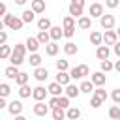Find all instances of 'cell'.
<instances>
[{
	"label": "cell",
	"instance_id": "obj_1",
	"mask_svg": "<svg viewBox=\"0 0 120 120\" xmlns=\"http://www.w3.org/2000/svg\"><path fill=\"white\" fill-rule=\"evenodd\" d=\"M4 22H6V26L11 28V30H21L22 24H24V21H22L21 17H15L13 13H6V15H4Z\"/></svg>",
	"mask_w": 120,
	"mask_h": 120
},
{
	"label": "cell",
	"instance_id": "obj_2",
	"mask_svg": "<svg viewBox=\"0 0 120 120\" xmlns=\"http://www.w3.org/2000/svg\"><path fill=\"white\" fill-rule=\"evenodd\" d=\"M99 24H101L103 30H109V28H114L116 19H114V15H111V13H103V15L99 17Z\"/></svg>",
	"mask_w": 120,
	"mask_h": 120
},
{
	"label": "cell",
	"instance_id": "obj_3",
	"mask_svg": "<svg viewBox=\"0 0 120 120\" xmlns=\"http://www.w3.org/2000/svg\"><path fill=\"white\" fill-rule=\"evenodd\" d=\"M22 103L19 101V99H13V101H9L8 103V112L11 114V116H21L22 114Z\"/></svg>",
	"mask_w": 120,
	"mask_h": 120
},
{
	"label": "cell",
	"instance_id": "obj_4",
	"mask_svg": "<svg viewBox=\"0 0 120 120\" xmlns=\"http://www.w3.org/2000/svg\"><path fill=\"white\" fill-rule=\"evenodd\" d=\"M47 94H49V90H47L45 86H41V84H38L36 88H32V98H34L36 101H43V99L47 98Z\"/></svg>",
	"mask_w": 120,
	"mask_h": 120
},
{
	"label": "cell",
	"instance_id": "obj_5",
	"mask_svg": "<svg viewBox=\"0 0 120 120\" xmlns=\"http://www.w3.org/2000/svg\"><path fill=\"white\" fill-rule=\"evenodd\" d=\"M116 41H118V34H116V30H112V28L105 30V34H103V43H105V45H114Z\"/></svg>",
	"mask_w": 120,
	"mask_h": 120
},
{
	"label": "cell",
	"instance_id": "obj_6",
	"mask_svg": "<svg viewBox=\"0 0 120 120\" xmlns=\"http://www.w3.org/2000/svg\"><path fill=\"white\" fill-rule=\"evenodd\" d=\"M90 81L94 82V86H105L107 77H105V73L99 69V71H96V73H92V75H90Z\"/></svg>",
	"mask_w": 120,
	"mask_h": 120
},
{
	"label": "cell",
	"instance_id": "obj_7",
	"mask_svg": "<svg viewBox=\"0 0 120 120\" xmlns=\"http://www.w3.org/2000/svg\"><path fill=\"white\" fill-rule=\"evenodd\" d=\"M49 111H51L49 103L45 105L43 101H36V105H34V114H36V116H47Z\"/></svg>",
	"mask_w": 120,
	"mask_h": 120
},
{
	"label": "cell",
	"instance_id": "obj_8",
	"mask_svg": "<svg viewBox=\"0 0 120 120\" xmlns=\"http://www.w3.org/2000/svg\"><path fill=\"white\" fill-rule=\"evenodd\" d=\"M77 26H79L81 30H90V28H92V17H90V15H81V17L77 19Z\"/></svg>",
	"mask_w": 120,
	"mask_h": 120
},
{
	"label": "cell",
	"instance_id": "obj_9",
	"mask_svg": "<svg viewBox=\"0 0 120 120\" xmlns=\"http://www.w3.org/2000/svg\"><path fill=\"white\" fill-rule=\"evenodd\" d=\"M111 56V49H109V45H98V49H96V58L98 60H105V58H109Z\"/></svg>",
	"mask_w": 120,
	"mask_h": 120
},
{
	"label": "cell",
	"instance_id": "obj_10",
	"mask_svg": "<svg viewBox=\"0 0 120 120\" xmlns=\"http://www.w3.org/2000/svg\"><path fill=\"white\" fill-rule=\"evenodd\" d=\"M64 94H66L69 99H71V98H79V96H81V88L69 82V84H66V86H64Z\"/></svg>",
	"mask_w": 120,
	"mask_h": 120
},
{
	"label": "cell",
	"instance_id": "obj_11",
	"mask_svg": "<svg viewBox=\"0 0 120 120\" xmlns=\"http://www.w3.org/2000/svg\"><path fill=\"white\" fill-rule=\"evenodd\" d=\"M88 15L90 17H101L103 15V6L99 4V2H94V4H90V8H88Z\"/></svg>",
	"mask_w": 120,
	"mask_h": 120
},
{
	"label": "cell",
	"instance_id": "obj_12",
	"mask_svg": "<svg viewBox=\"0 0 120 120\" xmlns=\"http://www.w3.org/2000/svg\"><path fill=\"white\" fill-rule=\"evenodd\" d=\"M58 51H60V45H58L56 41H52V39L45 45V52H47V56H56Z\"/></svg>",
	"mask_w": 120,
	"mask_h": 120
},
{
	"label": "cell",
	"instance_id": "obj_13",
	"mask_svg": "<svg viewBox=\"0 0 120 120\" xmlns=\"http://www.w3.org/2000/svg\"><path fill=\"white\" fill-rule=\"evenodd\" d=\"M34 77H36V81H39V82L47 81V77H49V71H47V68H41V66H38V68L34 69Z\"/></svg>",
	"mask_w": 120,
	"mask_h": 120
},
{
	"label": "cell",
	"instance_id": "obj_14",
	"mask_svg": "<svg viewBox=\"0 0 120 120\" xmlns=\"http://www.w3.org/2000/svg\"><path fill=\"white\" fill-rule=\"evenodd\" d=\"M54 81H56V82H60L62 86H66V84H69V82H71V75H69V71H58Z\"/></svg>",
	"mask_w": 120,
	"mask_h": 120
},
{
	"label": "cell",
	"instance_id": "obj_15",
	"mask_svg": "<svg viewBox=\"0 0 120 120\" xmlns=\"http://www.w3.org/2000/svg\"><path fill=\"white\" fill-rule=\"evenodd\" d=\"M47 90H49V94H51V96H62V92H64V86H62L60 82L52 81V82L47 86Z\"/></svg>",
	"mask_w": 120,
	"mask_h": 120
},
{
	"label": "cell",
	"instance_id": "obj_16",
	"mask_svg": "<svg viewBox=\"0 0 120 120\" xmlns=\"http://www.w3.org/2000/svg\"><path fill=\"white\" fill-rule=\"evenodd\" d=\"M49 34H51V39H52V41H58L60 38H64V28H60V26H51V28H49Z\"/></svg>",
	"mask_w": 120,
	"mask_h": 120
},
{
	"label": "cell",
	"instance_id": "obj_17",
	"mask_svg": "<svg viewBox=\"0 0 120 120\" xmlns=\"http://www.w3.org/2000/svg\"><path fill=\"white\" fill-rule=\"evenodd\" d=\"M24 43H26V49H28L30 52H38V49H39V45H41L38 38H28Z\"/></svg>",
	"mask_w": 120,
	"mask_h": 120
},
{
	"label": "cell",
	"instance_id": "obj_18",
	"mask_svg": "<svg viewBox=\"0 0 120 120\" xmlns=\"http://www.w3.org/2000/svg\"><path fill=\"white\" fill-rule=\"evenodd\" d=\"M4 75L8 77V79H11V81H15V77L19 75V66H13V64H9L6 69H4Z\"/></svg>",
	"mask_w": 120,
	"mask_h": 120
},
{
	"label": "cell",
	"instance_id": "obj_19",
	"mask_svg": "<svg viewBox=\"0 0 120 120\" xmlns=\"http://www.w3.org/2000/svg\"><path fill=\"white\" fill-rule=\"evenodd\" d=\"M30 8L36 13H45V0H30Z\"/></svg>",
	"mask_w": 120,
	"mask_h": 120
},
{
	"label": "cell",
	"instance_id": "obj_20",
	"mask_svg": "<svg viewBox=\"0 0 120 120\" xmlns=\"http://www.w3.org/2000/svg\"><path fill=\"white\" fill-rule=\"evenodd\" d=\"M90 43L92 45H101L103 43V34L101 32H98V30H94V32H90Z\"/></svg>",
	"mask_w": 120,
	"mask_h": 120
},
{
	"label": "cell",
	"instance_id": "obj_21",
	"mask_svg": "<svg viewBox=\"0 0 120 120\" xmlns=\"http://www.w3.org/2000/svg\"><path fill=\"white\" fill-rule=\"evenodd\" d=\"M81 116V109H77V107H68L66 109V118H69V120H77Z\"/></svg>",
	"mask_w": 120,
	"mask_h": 120
},
{
	"label": "cell",
	"instance_id": "obj_22",
	"mask_svg": "<svg viewBox=\"0 0 120 120\" xmlns=\"http://www.w3.org/2000/svg\"><path fill=\"white\" fill-rule=\"evenodd\" d=\"M36 15H38V13H36V11H34V9L30 8V9H24V11H22V15H21V19H22L24 22H34V19H36Z\"/></svg>",
	"mask_w": 120,
	"mask_h": 120
},
{
	"label": "cell",
	"instance_id": "obj_23",
	"mask_svg": "<svg viewBox=\"0 0 120 120\" xmlns=\"http://www.w3.org/2000/svg\"><path fill=\"white\" fill-rule=\"evenodd\" d=\"M51 26H52V22H51L49 17H39L38 19V30H49Z\"/></svg>",
	"mask_w": 120,
	"mask_h": 120
},
{
	"label": "cell",
	"instance_id": "obj_24",
	"mask_svg": "<svg viewBox=\"0 0 120 120\" xmlns=\"http://www.w3.org/2000/svg\"><path fill=\"white\" fill-rule=\"evenodd\" d=\"M64 52H66L68 56H73V54H77V52H79V47H77L73 41H68V43L64 45Z\"/></svg>",
	"mask_w": 120,
	"mask_h": 120
},
{
	"label": "cell",
	"instance_id": "obj_25",
	"mask_svg": "<svg viewBox=\"0 0 120 120\" xmlns=\"http://www.w3.org/2000/svg\"><path fill=\"white\" fill-rule=\"evenodd\" d=\"M79 88H81V94H92L94 92V82L92 81H82L79 84Z\"/></svg>",
	"mask_w": 120,
	"mask_h": 120
},
{
	"label": "cell",
	"instance_id": "obj_26",
	"mask_svg": "<svg viewBox=\"0 0 120 120\" xmlns=\"http://www.w3.org/2000/svg\"><path fill=\"white\" fill-rule=\"evenodd\" d=\"M51 114H52L54 120H64L66 118V109L64 107H54V109H51Z\"/></svg>",
	"mask_w": 120,
	"mask_h": 120
},
{
	"label": "cell",
	"instance_id": "obj_27",
	"mask_svg": "<svg viewBox=\"0 0 120 120\" xmlns=\"http://www.w3.org/2000/svg\"><path fill=\"white\" fill-rule=\"evenodd\" d=\"M11 51H13V47H9V45H0V60H9V56H11Z\"/></svg>",
	"mask_w": 120,
	"mask_h": 120
},
{
	"label": "cell",
	"instance_id": "obj_28",
	"mask_svg": "<svg viewBox=\"0 0 120 120\" xmlns=\"http://www.w3.org/2000/svg\"><path fill=\"white\" fill-rule=\"evenodd\" d=\"M36 38L39 39V43H41V45H47V43L51 41V34H49V30H39Z\"/></svg>",
	"mask_w": 120,
	"mask_h": 120
},
{
	"label": "cell",
	"instance_id": "obj_29",
	"mask_svg": "<svg viewBox=\"0 0 120 120\" xmlns=\"http://www.w3.org/2000/svg\"><path fill=\"white\" fill-rule=\"evenodd\" d=\"M99 69H101L103 73H107V71H112V69H114V64H112L109 58H105V60H99Z\"/></svg>",
	"mask_w": 120,
	"mask_h": 120
},
{
	"label": "cell",
	"instance_id": "obj_30",
	"mask_svg": "<svg viewBox=\"0 0 120 120\" xmlns=\"http://www.w3.org/2000/svg\"><path fill=\"white\" fill-rule=\"evenodd\" d=\"M69 15H71V17H75V19H79V17L82 15V6L69 4Z\"/></svg>",
	"mask_w": 120,
	"mask_h": 120
},
{
	"label": "cell",
	"instance_id": "obj_31",
	"mask_svg": "<svg viewBox=\"0 0 120 120\" xmlns=\"http://www.w3.org/2000/svg\"><path fill=\"white\" fill-rule=\"evenodd\" d=\"M30 96H32V88L28 86V82L26 84H21L19 86V98L24 99V98H30Z\"/></svg>",
	"mask_w": 120,
	"mask_h": 120
},
{
	"label": "cell",
	"instance_id": "obj_32",
	"mask_svg": "<svg viewBox=\"0 0 120 120\" xmlns=\"http://www.w3.org/2000/svg\"><path fill=\"white\" fill-rule=\"evenodd\" d=\"M24 62V56H21V54H17V52H13L11 51V56H9V64H13V66H21Z\"/></svg>",
	"mask_w": 120,
	"mask_h": 120
},
{
	"label": "cell",
	"instance_id": "obj_33",
	"mask_svg": "<svg viewBox=\"0 0 120 120\" xmlns=\"http://www.w3.org/2000/svg\"><path fill=\"white\" fill-rule=\"evenodd\" d=\"M41 54H38V52H30V66H34V68H38V66H41Z\"/></svg>",
	"mask_w": 120,
	"mask_h": 120
},
{
	"label": "cell",
	"instance_id": "obj_34",
	"mask_svg": "<svg viewBox=\"0 0 120 120\" xmlns=\"http://www.w3.org/2000/svg\"><path fill=\"white\" fill-rule=\"evenodd\" d=\"M28 73H24V71H19V75L15 77V82H17V86H21V84H26L28 82Z\"/></svg>",
	"mask_w": 120,
	"mask_h": 120
},
{
	"label": "cell",
	"instance_id": "obj_35",
	"mask_svg": "<svg viewBox=\"0 0 120 120\" xmlns=\"http://www.w3.org/2000/svg\"><path fill=\"white\" fill-rule=\"evenodd\" d=\"M62 28H75V17H71V15H66L64 17V21H62Z\"/></svg>",
	"mask_w": 120,
	"mask_h": 120
},
{
	"label": "cell",
	"instance_id": "obj_36",
	"mask_svg": "<svg viewBox=\"0 0 120 120\" xmlns=\"http://www.w3.org/2000/svg\"><path fill=\"white\" fill-rule=\"evenodd\" d=\"M56 69H58V71H69V64H68V60H66V58L56 60Z\"/></svg>",
	"mask_w": 120,
	"mask_h": 120
},
{
	"label": "cell",
	"instance_id": "obj_37",
	"mask_svg": "<svg viewBox=\"0 0 120 120\" xmlns=\"http://www.w3.org/2000/svg\"><path fill=\"white\" fill-rule=\"evenodd\" d=\"M109 116H111V118H114V120H120V107H118V103H116V105H112V107L109 109Z\"/></svg>",
	"mask_w": 120,
	"mask_h": 120
},
{
	"label": "cell",
	"instance_id": "obj_38",
	"mask_svg": "<svg viewBox=\"0 0 120 120\" xmlns=\"http://www.w3.org/2000/svg\"><path fill=\"white\" fill-rule=\"evenodd\" d=\"M9 94H11V86L8 82H0V96L2 98H8Z\"/></svg>",
	"mask_w": 120,
	"mask_h": 120
},
{
	"label": "cell",
	"instance_id": "obj_39",
	"mask_svg": "<svg viewBox=\"0 0 120 120\" xmlns=\"http://www.w3.org/2000/svg\"><path fill=\"white\" fill-rule=\"evenodd\" d=\"M26 43H17L15 47H13V52H17V54H21V56H24L26 54Z\"/></svg>",
	"mask_w": 120,
	"mask_h": 120
},
{
	"label": "cell",
	"instance_id": "obj_40",
	"mask_svg": "<svg viewBox=\"0 0 120 120\" xmlns=\"http://www.w3.org/2000/svg\"><path fill=\"white\" fill-rule=\"evenodd\" d=\"M90 105H92L94 109H99V107L103 105V99H101L99 96H96V94H94V96L90 98Z\"/></svg>",
	"mask_w": 120,
	"mask_h": 120
},
{
	"label": "cell",
	"instance_id": "obj_41",
	"mask_svg": "<svg viewBox=\"0 0 120 120\" xmlns=\"http://www.w3.org/2000/svg\"><path fill=\"white\" fill-rule=\"evenodd\" d=\"M94 94H96V96H99V98H101L103 101H105V99L109 98V96H107V92L103 90V86H98V88H94Z\"/></svg>",
	"mask_w": 120,
	"mask_h": 120
},
{
	"label": "cell",
	"instance_id": "obj_42",
	"mask_svg": "<svg viewBox=\"0 0 120 120\" xmlns=\"http://www.w3.org/2000/svg\"><path fill=\"white\" fill-rule=\"evenodd\" d=\"M49 107H51V109L60 107V96H52V98L49 99Z\"/></svg>",
	"mask_w": 120,
	"mask_h": 120
},
{
	"label": "cell",
	"instance_id": "obj_43",
	"mask_svg": "<svg viewBox=\"0 0 120 120\" xmlns=\"http://www.w3.org/2000/svg\"><path fill=\"white\" fill-rule=\"evenodd\" d=\"M111 99H112L114 103H118V105H120V88H114V90L111 92Z\"/></svg>",
	"mask_w": 120,
	"mask_h": 120
},
{
	"label": "cell",
	"instance_id": "obj_44",
	"mask_svg": "<svg viewBox=\"0 0 120 120\" xmlns=\"http://www.w3.org/2000/svg\"><path fill=\"white\" fill-rule=\"evenodd\" d=\"M69 75H71V79H75V81H77V79H82V77H81V71H79V68H77V66L69 69Z\"/></svg>",
	"mask_w": 120,
	"mask_h": 120
},
{
	"label": "cell",
	"instance_id": "obj_45",
	"mask_svg": "<svg viewBox=\"0 0 120 120\" xmlns=\"http://www.w3.org/2000/svg\"><path fill=\"white\" fill-rule=\"evenodd\" d=\"M77 68H79V71H81V77H86V75L90 73V69H88L86 64H81V66H77Z\"/></svg>",
	"mask_w": 120,
	"mask_h": 120
},
{
	"label": "cell",
	"instance_id": "obj_46",
	"mask_svg": "<svg viewBox=\"0 0 120 120\" xmlns=\"http://www.w3.org/2000/svg\"><path fill=\"white\" fill-rule=\"evenodd\" d=\"M60 107H64V109H68L69 107V98L64 94V96H60Z\"/></svg>",
	"mask_w": 120,
	"mask_h": 120
},
{
	"label": "cell",
	"instance_id": "obj_47",
	"mask_svg": "<svg viewBox=\"0 0 120 120\" xmlns=\"http://www.w3.org/2000/svg\"><path fill=\"white\" fill-rule=\"evenodd\" d=\"M118 4H120V0H105V6H107V8H111V9L118 8Z\"/></svg>",
	"mask_w": 120,
	"mask_h": 120
},
{
	"label": "cell",
	"instance_id": "obj_48",
	"mask_svg": "<svg viewBox=\"0 0 120 120\" xmlns=\"http://www.w3.org/2000/svg\"><path fill=\"white\" fill-rule=\"evenodd\" d=\"M73 34H75V28H64V38H73Z\"/></svg>",
	"mask_w": 120,
	"mask_h": 120
},
{
	"label": "cell",
	"instance_id": "obj_49",
	"mask_svg": "<svg viewBox=\"0 0 120 120\" xmlns=\"http://www.w3.org/2000/svg\"><path fill=\"white\" fill-rule=\"evenodd\" d=\"M8 43V32L6 30H0V45Z\"/></svg>",
	"mask_w": 120,
	"mask_h": 120
},
{
	"label": "cell",
	"instance_id": "obj_50",
	"mask_svg": "<svg viewBox=\"0 0 120 120\" xmlns=\"http://www.w3.org/2000/svg\"><path fill=\"white\" fill-rule=\"evenodd\" d=\"M112 52H114V54L120 58V41H116V43L112 45Z\"/></svg>",
	"mask_w": 120,
	"mask_h": 120
},
{
	"label": "cell",
	"instance_id": "obj_51",
	"mask_svg": "<svg viewBox=\"0 0 120 120\" xmlns=\"http://www.w3.org/2000/svg\"><path fill=\"white\" fill-rule=\"evenodd\" d=\"M6 13H8V8H6V4L0 0V17H4Z\"/></svg>",
	"mask_w": 120,
	"mask_h": 120
},
{
	"label": "cell",
	"instance_id": "obj_52",
	"mask_svg": "<svg viewBox=\"0 0 120 120\" xmlns=\"http://www.w3.org/2000/svg\"><path fill=\"white\" fill-rule=\"evenodd\" d=\"M2 109H8V103H6V98L0 96V111H2Z\"/></svg>",
	"mask_w": 120,
	"mask_h": 120
},
{
	"label": "cell",
	"instance_id": "obj_53",
	"mask_svg": "<svg viewBox=\"0 0 120 120\" xmlns=\"http://www.w3.org/2000/svg\"><path fill=\"white\" fill-rule=\"evenodd\" d=\"M71 4H77V6H82L84 8V0H71Z\"/></svg>",
	"mask_w": 120,
	"mask_h": 120
},
{
	"label": "cell",
	"instance_id": "obj_54",
	"mask_svg": "<svg viewBox=\"0 0 120 120\" xmlns=\"http://www.w3.org/2000/svg\"><path fill=\"white\" fill-rule=\"evenodd\" d=\"M114 71H118V73H120V58L114 62Z\"/></svg>",
	"mask_w": 120,
	"mask_h": 120
},
{
	"label": "cell",
	"instance_id": "obj_55",
	"mask_svg": "<svg viewBox=\"0 0 120 120\" xmlns=\"http://www.w3.org/2000/svg\"><path fill=\"white\" fill-rule=\"evenodd\" d=\"M26 2H28V0H15V4H17V6H24Z\"/></svg>",
	"mask_w": 120,
	"mask_h": 120
},
{
	"label": "cell",
	"instance_id": "obj_56",
	"mask_svg": "<svg viewBox=\"0 0 120 120\" xmlns=\"http://www.w3.org/2000/svg\"><path fill=\"white\" fill-rule=\"evenodd\" d=\"M6 28V22H4V19H0V30H4Z\"/></svg>",
	"mask_w": 120,
	"mask_h": 120
},
{
	"label": "cell",
	"instance_id": "obj_57",
	"mask_svg": "<svg viewBox=\"0 0 120 120\" xmlns=\"http://www.w3.org/2000/svg\"><path fill=\"white\" fill-rule=\"evenodd\" d=\"M116 34H118V39H120V26H118V30H116Z\"/></svg>",
	"mask_w": 120,
	"mask_h": 120
}]
</instances>
